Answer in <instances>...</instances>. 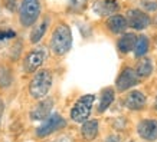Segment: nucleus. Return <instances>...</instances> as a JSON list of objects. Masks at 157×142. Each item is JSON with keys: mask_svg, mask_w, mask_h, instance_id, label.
<instances>
[{"mask_svg": "<svg viewBox=\"0 0 157 142\" xmlns=\"http://www.w3.org/2000/svg\"><path fill=\"white\" fill-rule=\"evenodd\" d=\"M137 133L144 141H156L157 139V121L156 119H143L137 125Z\"/></svg>", "mask_w": 157, "mask_h": 142, "instance_id": "nucleus-9", "label": "nucleus"}, {"mask_svg": "<svg viewBox=\"0 0 157 142\" xmlns=\"http://www.w3.org/2000/svg\"><path fill=\"white\" fill-rule=\"evenodd\" d=\"M148 50V39L147 36H137V42H136V46H134V55L136 57H143Z\"/></svg>", "mask_w": 157, "mask_h": 142, "instance_id": "nucleus-19", "label": "nucleus"}, {"mask_svg": "<svg viewBox=\"0 0 157 142\" xmlns=\"http://www.w3.org/2000/svg\"><path fill=\"white\" fill-rule=\"evenodd\" d=\"M143 6L147 10H150V12H154V10H157V2H144Z\"/></svg>", "mask_w": 157, "mask_h": 142, "instance_id": "nucleus-23", "label": "nucleus"}, {"mask_svg": "<svg viewBox=\"0 0 157 142\" xmlns=\"http://www.w3.org/2000/svg\"><path fill=\"white\" fill-rule=\"evenodd\" d=\"M65 126H67V121L62 118L61 115L53 114L49 118L45 119L39 128H36V135L39 138H45V137H48V135H51V133L56 132L58 129L65 128Z\"/></svg>", "mask_w": 157, "mask_h": 142, "instance_id": "nucleus-5", "label": "nucleus"}, {"mask_svg": "<svg viewBox=\"0 0 157 142\" xmlns=\"http://www.w3.org/2000/svg\"><path fill=\"white\" fill-rule=\"evenodd\" d=\"M52 106H53L52 98L42 99L30 111V119H33V121H45L46 118H49V114H51V111H52Z\"/></svg>", "mask_w": 157, "mask_h": 142, "instance_id": "nucleus-10", "label": "nucleus"}, {"mask_svg": "<svg viewBox=\"0 0 157 142\" xmlns=\"http://www.w3.org/2000/svg\"><path fill=\"white\" fill-rule=\"evenodd\" d=\"M105 142H121V138H120L118 135H109V137L105 139Z\"/></svg>", "mask_w": 157, "mask_h": 142, "instance_id": "nucleus-24", "label": "nucleus"}, {"mask_svg": "<svg viewBox=\"0 0 157 142\" xmlns=\"http://www.w3.org/2000/svg\"><path fill=\"white\" fill-rule=\"evenodd\" d=\"M138 75L136 69H131V67H124L123 72L118 75L117 78V82H115V86H117V89L120 92H124V90L130 89V88H133L134 85H137L138 83Z\"/></svg>", "mask_w": 157, "mask_h": 142, "instance_id": "nucleus-8", "label": "nucleus"}, {"mask_svg": "<svg viewBox=\"0 0 157 142\" xmlns=\"http://www.w3.org/2000/svg\"><path fill=\"white\" fill-rule=\"evenodd\" d=\"M88 0H69V9L74 12H81L85 9Z\"/></svg>", "mask_w": 157, "mask_h": 142, "instance_id": "nucleus-21", "label": "nucleus"}, {"mask_svg": "<svg viewBox=\"0 0 157 142\" xmlns=\"http://www.w3.org/2000/svg\"><path fill=\"white\" fill-rule=\"evenodd\" d=\"M81 133L85 141H92L98 135V122L97 121H85L82 123Z\"/></svg>", "mask_w": 157, "mask_h": 142, "instance_id": "nucleus-15", "label": "nucleus"}, {"mask_svg": "<svg viewBox=\"0 0 157 142\" xmlns=\"http://www.w3.org/2000/svg\"><path fill=\"white\" fill-rule=\"evenodd\" d=\"M107 27L109 29V32L118 35V33H123L124 30L128 27V23H127V19L124 16H121V14H113L107 20Z\"/></svg>", "mask_w": 157, "mask_h": 142, "instance_id": "nucleus-12", "label": "nucleus"}, {"mask_svg": "<svg viewBox=\"0 0 157 142\" xmlns=\"http://www.w3.org/2000/svg\"><path fill=\"white\" fill-rule=\"evenodd\" d=\"M48 24H49V19L42 20V23H39L36 27L32 30V33H30V42L32 43H39L40 42V39L43 38V35L46 32V29H48Z\"/></svg>", "mask_w": 157, "mask_h": 142, "instance_id": "nucleus-18", "label": "nucleus"}, {"mask_svg": "<svg viewBox=\"0 0 157 142\" xmlns=\"http://www.w3.org/2000/svg\"><path fill=\"white\" fill-rule=\"evenodd\" d=\"M12 83V72L6 66H0V88H7Z\"/></svg>", "mask_w": 157, "mask_h": 142, "instance_id": "nucleus-20", "label": "nucleus"}, {"mask_svg": "<svg viewBox=\"0 0 157 142\" xmlns=\"http://www.w3.org/2000/svg\"><path fill=\"white\" fill-rule=\"evenodd\" d=\"M16 2H17V0H5L6 9L9 10V12H13V10L16 9Z\"/></svg>", "mask_w": 157, "mask_h": 142, "instance_id": "nucleus-22", "label": "nucleus"}, {"mask_svg": "<svg viewBox=\"0 0 157 142\" xmlns=\"http://www.w3.org/2000/svg\"><path fill=\"white\" fill-rule=\"evenodd\" d=\"M127 23L128 27L134 30H143L150 26V16L140 9H130L127 12Z\"/></svg>", "mask_w": 157, "mask_h": 142, "instance_id": "nucleus-7", "label": "nucleus"}, {"mask_svg": "<svg viewBox=\"0 0 157 142\" xmlns=\"http://www.w3.org/2000/svg\"><path fill=\"white\" fill-rule=\"evenodd\" d=\"M136 42H137V36L134 33H124L123 36L118 39L117 47H118V50L121 53H128V52H131V50H134Z\"/></svg>", "mask_w": 157, "mask_h": 142, "instance_id": "nucleus-13", "label": "nucleus"}, {"mask_svg": "<svg viewBox=\"0 0 157 142\" xmlns=\"http://www.w3.org/2000/svg\"><path fill=\"white\" fill-rule=\"evenodd\" d=\"M53 142H71V141H69V138H61V139H55Z\"/></svg>", "mask_w": 157, "mask_h": 142, "instance_id": "nucleus-26", "label": "nucleus"}, {"mask_svg": "<svg viewBox=\"0 0 157 142\" xmlns=\"http://www.w3.org/2000/svg\"><path fill=\"white\" fill-rule=\"evenodd\" d=\"M45 59H46V49L45 47H36L32 52H29L25 57L23 71L26 73H33L42 66Z\"/></svg>", "mask_w": 157, "mask_h": 142, "instance_id": "nucleus-6", "label": "nucleus"}, {"mask_svg": "<svg viewBox=\"0 0 157 142\" xmlns=\"http://www.w3.org/2000/svg\"><path fill=\"white\" fill-rule=\"evenodd\" d=\"M3 112H5V104L0 99V123H2V118H3Z\"/></svg>", "mask_w": 157, "mask_h": 142, "instance_id": "nucleus-25", "label": "nucleus"}, {"mask_svg": "<svg viewBox=\"0 0 157 142\" xmlns=\"http://www.w3.org/2000/svg\"><path fill=\"white\" fill-rule=\"evenodd\" d=\"M114 89L113 88H105L101 93V99H100V105H98V112H104L111 106L113 100H114Z\"/></svg>", "mask_w": 157, "mask_h": 142, "instance_id": "nucleus-16", "label": "nucleus"}, {"mask_svg": "<svg viewBox=\"0 0 157 142\" xmlns=\"http://www.w3.org/2000/svg\"><path fill=\"white\" fill-rule=\"evenodd\" d=\"M154 108L157 109V98H156V102H154Z\"/></svg>", "mask_w": 157, "mask_h": 142, "instance_id": "nucleus-27", "label": "nucleus"}, {"mask_svg": "<svg viewBox=\"0 0 157 142\" xmlns=\"http://www.w3.org/2000/svg\"><path fill=\"white\" fill-rule=\"evenodd\" d=\"M40 16L39 0H22L19 7V22L23 27H30Z\"/></svg>", "mask_w": 157, "mask_h": 142, "instance_id": "nucleus-3", "label": "nucleus"}, {"mask_svg": "<svg viewBox=\"0 0 157 142\" xmlns=\"http://www.w3.org/2000/svg\"><path fill=\"white\" fill-rule=\"evenodd\" d=\"M136 72H137L138 78H148L153 72V63L148 57H143L141 60L137 63L136 66Z\"/></svg>", "mask_w": 157, "mask_h": 142, "instance_id": "nucleus-17", "label": "nucleus"}, {"mask_svg": "<svg viewBox=\"0 0 157 142\" xmlns=\"http://www.w3.org/2000/svg\"><path fill=\"white\" fill-rule=\"evenodd\" d=\"M72 46V33L69 26L65 23H59L52 32L51 38V49L58 56H62L69 52Z\"/></svg>", "mask_w": 157, "mask_h": 142, "instance_id": "nucleus-1", "label": "nucleus"}, {"mask_svg": "<svg viewBox=\"0 0 157 142\" xmlns=\"http://www.w3.org/2000/svg\"><path fill=\"white\" fill-rule=\"evenodd\" d=\"M146 95L140 90H133L127 95V98L124 100V105L131 111H138V109H143L146 106Z\"/></svg>", "mask_w": 157, "mask_h": 142, "instance_id": "nucleus-11", "label": "nucleus"}, {"mask_svg": "<svg viewBox=\"0 0 157 142\" xmlns=\"http://www.w3.org/2000/svg\"><path fill=\"white\" fill-rule=\"evenodd\" d=\"M52 73L48 69L36 72V75L32 78L29 83V93L35 99H43L52 88Z\"/></svg>", "mask_w": 157, "mask_h": 142, "instance_id": "nucleus-2", "label": "nucleus"}, {"mask_svg": "<svg viewBox=\"0 0 157 142\" xmlns=\"http://www.w3.org/2000/svg\"><path fill=\"white\" fill-rule=\"evenodd\" d=\"M95 102V95L88 93L81 96L79 99L75 102V105L71 109V119L74 122H85L88 116H90L92 106Z\"/></svg>", "mask_w": 157, "mask_h": 142, "instance_id": "nucleus-4", "label": "nucleus"}, {"mask_svg": "<svg viewBox=\"0 0 157 142\" xmlns=\"http://www.w3.org/2000/svg\"><path fill=\"white\" fill-rule=\"evenodd\" d=\"M95 9L101 16H108V14L117 13L120 9V5L117 0H102V2H98Z\"/></svg>", "mask_w": 157, "mask_h": 142, "instance_id": "nucleus-14", "label": "nucleus"}]
</instances>
